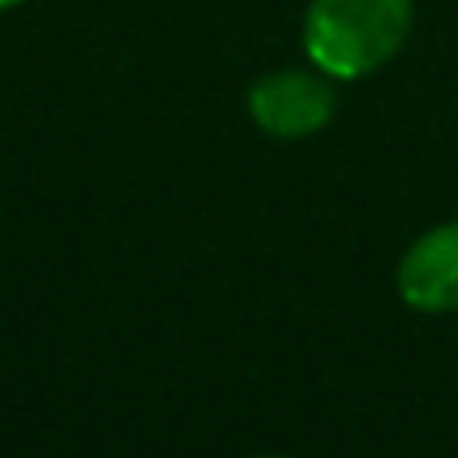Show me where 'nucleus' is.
Here are the masks:
<instances>
[{
	"label": "nucleus",
	"instance_id": "f257e3e1",
	"mask_svg": "<svg viewBox=\"0 0 458 458\" xmlns=\"http://www.w3.org/2000/svg\"><path fill=\"white\" fill-rule=\"evenodd\" d=\"M414 0H310L301 45L318 72L358 81L378 72L406 45Z\"/></svg>",
	"mask_w": 458,
	"mask_h": 458
},
{
	"label": "nucleus",
	"instance_id": "7ed1b4c3",
	"mask_svg": "<svg viewBox=\"0 0 458 458\" xmlns=\"http://www.w3.org/2000/svg\"><path fill=\"white\" fill-rule=\"evenodd\" d=\"M398 293L419 314L458 310V222H443L414 237L398 261Z\"/></svg>",
	"mask_w": 458,
	"mask_h": 458
},
{
	"label": "nucleus",
	"instance_id": "f03ea898",
	"mask_svg": "<svg viewBox=\"0 0 458 458\" xmlns=\"http://www.w3.org/2000/svg\"><path fill=\"white\" fill-rule=\"evenodd\" d=\"M334 109H338V97L326 72L318 77V72L285 69L269 72L250 89V117L269 137H285V141L326 129Z\"/></svg>",
	"mask_w": 458,
	"mask_h": 458
},
{
	"label": "nucleus",
	"instance_id": "39448f33",
	"mask_svg": "<svg viewBox=\"0 0 458 458\" xmlns=\"http://www.w3.org/2000/svg\"><path fill=\"white\" fill-rule=\"evenodd\" d=\"M258 458H282V454H258Z\"/></svg>",
	"mask_w": 458,
	"mask_h": 458
},
{
	"label": "nucleus",
	"instance_id": "20e7f679",
	"mask_svg": "<svg viewBox=\"0 0 458 458\" xmlns=\"http://www.w3.org/2000/svg\"><path fill=\"white\" fill-rule=\"evenodd\" d=\"M13 4H21V0H0V8H13Z\"/></svg>",
	"mask_w": 458,
	"mask_h": 458
}]
</instances>
